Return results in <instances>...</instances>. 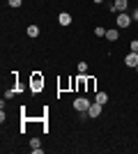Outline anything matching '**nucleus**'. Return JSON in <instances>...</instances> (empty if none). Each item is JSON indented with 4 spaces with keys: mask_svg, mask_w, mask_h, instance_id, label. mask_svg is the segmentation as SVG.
<instances>
[{
    "mask_svg": "<svg viewBox=\"0 0 138 154\" xmlns=\"http://www.w3.org/2000/svg\"><path fill=\"white\" fill-rule=\"evenodd\" d=\"M30 88H32V92H41V88H44V76L35 71L32 78H30Z\"/></svg>",
    "mask_w": 138,
    "mask_h": 154,
    "instance_id": "nucleus-1",
    "label": "nucleus"
},
{
    "mask_svg": "<svg viewBox=\"0 0 138 154\" xmlns=\"http://www.w3.org/2000/svg\"><path fill=\"white\" fill-rule=\"evenodd\" d=\"M90 103L92 101H87L85 97H76V99H74V108L78 110V113H85V110L90 108Z\"/></svg>",
    "mask_w": 138,
    "mask_h": 154,
    "instance_id": "nucleus-2",
    "label": "nucleus"
},
{
    "mask_svg": "<svg viewBox=\"0 0 138 154\" xmlns=\"http://www.w3.org/2000/svg\"><path fill=\"white\" fill-rule=\"evenodd\" d=\"M115 23H118V28H129L131 26V16L127 12H120L118 16H115Z\"/></svg>",
    "mask_w": 138,
    "mask_h": 154,
    "instance_id": "nucleus-3",
    "label": "nucleus"
},
{
    "mask_svg": "<svg viewBox=\"0 0 138 154\" xmlns=\"http://www.w3.org/2000/svg\"><path fill=\"white\" fill-rule=\"evenodd\" d=\"M127 7H129V0H115V2L111 5V12L120 14V12H127Z\"/></svg>",
    "mask_w": 138,
    "mask_h": 154,
    "instance_id": "nucleus-4",
    "label": "nucleus"
},
{
    "mask_svg": "<svg viewBox=\"0 0 138 154\" xmlns=\"http://www.w3.org/2000/svg\"><path fill=\"white\" fill-rule=\"evenodd\" d=\"M101 108H104V106H101L99 101H92L90 108H87V115H90V117H99V115H101Z\"/></svg>",
    "mask_w": 138,
    "mask_h": 154,
    "instance_id": "nucleus-5",
    "label": "nucleus"
},
{
    "mask_svg": "<svg viewBox=\"0 0 138 154\" xmlns=\"http://www.w3.org/2000/svg\"><path fill=\"white\" fill-rule=\"evenodd\" d=\"M124 64H127V67H138V53L131 51V53L124 58Z\"/></svg>",
    "mask_w": 138,
    "mask_h": 154,
    "instance_id": "nucleus-6",
    "label": "nucleus"
},
{
    "mask_svg": "<svg viewBox=\"0 0 138 154\" xmlns=\"http://www.w3.org/2000/svg\"><path fill=\"white\" fill-rule=\"evenodd\" d=\"M58 21H60V26H69V23H72V14L69 12H60Z\"/></svg>",
    "mask_w": 138,
    "mask_h": 154,
    "instance_id": "nucleus-7",
    "label": "nucleus"
},
{
    "mask_svg": "<svg viewBox=\"0 0 138 154\" xmlns=\"http://www.w3.org/2000/svg\"><path fill=\"white\" fill-rule=\"evenodd\" d=\"M118 37H120V32L113 28V30H106V39L108 42H118Z\"/></svg>",
    "mask_w": 138,
    "mask_h": 154,
    "instance_id": "nucleus-8",
    "label": "nucleus"
},
{
    "mask_svg": "<svg viewBox=\"0 0 138 154\" xmlns=\"http://www.w3.org/2000/svg\"><path fill=\"white\" fill-rule=\"evenodd\" d=\"M94 101H99L101 106H104V103L108 101V94H106V92H94Z\"/></svg>",
    "mask_w": 138,
    "mask_h": 154,
    "instance_id": "nucleus-9",
    "label": "nucleus"
},
{
    "mask_svg": "<svg viewBox=\"0 0 138 154\" xmlns=\"http://www.w3.org/2000/svg\"><path fill=\"white\" fill-rule=\"evenodd\" d=\"M28 37H39V28H37V26H28Z\"/></svg>",
    "mask_w": 138,
    "mask_h": 154,
    "instance_id": "nucleus-10",
    "label": "nucleus"
},
{
    "mask_svg": "<svg viewBox=\"0 0 138 154\" xmlns=\"http://www.w3.org/2000/svg\"><path fill=\"white\" fill-rule=\"evenodd\" d=\"M94 35H97V37H106V28L97 26V28H94Z\"/></svg>",
    "mask_w": 138,
    "mask_h": 154,
    "instance_id": "nucleus-11",
    "label": "nucleus"
},
{
    "mask_svg": "<svg viewBox=\"0 0 138 154\" xmlns=\"http://www.w3.org/2000/svg\"><path fill=\"white\" fill-rule=\"evenodd\" d=\"M39 145H41V140H39V138H32V140H30V147H32V149H41Z\"/></svg>",
    "mask_w": 138,
    "mask_h": 154,
    "instance_id": "nucleus-12",
    "label": "nucleus"
},
{
    "mask_svg": "<svg viewBox=\"0 0 138 154\" xmlns=\"http://www.w3.org/2000/svg\"><path fill=\"white\" fill-rule=\"evenodd\" d=\"M87 83V92H94V78H85Z\"/></svg>",
    "mask_w": 138,
    "mask_h": 154,
    "instance_id": "nucleus-13",
    "label": "nucleus"
},
{
    "mask_svg": "<svg viewBox=\"0 0 138 154\" xmlns=\"http://www.w3.org/2000/svg\"><path fill=\"white\" fill-rule=\"evenodd\" d=\"M21 5H23V0H9V7H14V9H19Z\"/></svg>",
    "mask_w": 138,
    "mask_h": 154,
    "instance_id": "nucleus-14",
    "label": "nucleus"
},
{
    "mask_svg": "<svg viewBox=\"0 0 138 154\" xmlns=\"http://www.w3.org/2000/svg\"><path fill=\"white\" fill-rule=\"evenodd\" d=\"M78 71H81V74H85V71H87V62H78Z\"/></svg>",
    "mask_w": 138,
    "mask_h": 154,
    "instance_id": "nucleus-15",
    "label": "nucleus"
},
{
    "mask_svg": "<svg viewBox=\"0 0 138 154\" xmlns=\"http://www.w3.org/2000/svg\"><path fill=\"white\" fill-rule=\"evenodd\" d=\"M14 94H16V90H14V88H12V90H5V99H12Z\"/></svg>",
    "mask_w": 138,
    "mask_h": 154,
    "instance_id": "nucleus-16",
    "label": "nucleus"
},
{
    "mask_svg": "<svg viewBox=\"0 0 138 154\" xmlns=\"http://www.w3.org/2000/svg\"><path fill=\"white\" fill-rule=\"evenodd\" d=\"M131 51L138 53V39H131Z\"/></svg>",
    "mask_w": 138,
    "mask_h": 154,
    "instance_id": "nucleus-17",
    "label": "nucleus"
},
{
    "mask_svg": "<svg viewBox=\"0 0 138 154\" xmlns=\"http://www.w3.org/2000/svg\"><path fill=\"white\" fill-rule=\"evenodd\" d=\"M131 19H136V21H138V9H133V16H131Z\"/></svg>",
    "mask_w": 138,
    "mask_h": 154,
    "instance_id": "nucleus-18",
    "label": "nucleus"
},
{
    "mask_svg": "<svg viewBox=\"0 0 138 154\" xmlns=\"http://www.w3.org/2000/svg\"><path fill=\"white\" fill-rule=\"evenodd\" d=\"M94 2H97V5H101V2H104V0H94Z\"/></svg>",
    "mask_w": 138,
    "mask_h": 154,
    "instance_id": "nucleus-19",
    "label": "nucleus"
},
{
    "mask_svg": "<svg viewBox=\"0 0 138 154\" xmlns=\"http://www.w3.org/2000/svg\"><path fill=\"white\" fill-rule=\"evenodd\" d=\"M136 71H138V67H136Z\"/></svg>",
    "mask_w": 138,
    "mask_h": 154,
    "instance_id": "nucleus-20",
    "label": "nucleus"
}]
</instances>
